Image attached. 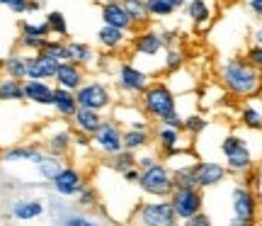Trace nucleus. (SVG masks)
Segmentation results:
<instances>
[{
	"label": "nucleus",
	"mask_w": 262,
	"mask_h": 226,
	"mask_svg": "<svg viewBox=\"0 0 262 226\" xmlns=\"http://www.w3.org/2000/svg\"><path fill=\"white\" fill-rule=\"evenodd\" d=\"M216 73H219L221 88L235 100H245V97L260 95L262 90V73L245 56L226 58Z\"/></svg>",
	"instance_id": "f257e3e1"
},
{
	"label": "nucleus",
	"mask_w": 262,
	"mask_h": 226,
	"mask_svg": "<svg viewBox=\"0 0 262 226\" xmlns=\"http://www.w3.org/2000/svg\"><path fill=\"white\" fill-rule=\"evenodd\" d=\"M139 105L153 122L160 124L172 112H178V93L165 80H150V85L139 97Z\"/></svg>",
	"instance_id": "f03ea898"
},
{
	"label": "nucleus",
	"mask_w": 262,
	"mask_h": 226,
	"mask_svg": "<svg viewBox=\"0 0 262 226\" xmlns=\"http://www.w3.org/2000/svg\"><path fill=\"white\" fill-rule=\"evenodd\" d=\"M219 151L224 156V166L228 168V173L248 175V173L255 170V153L250 149V141L245 139L243 134L228 132L219 143Z\"/></svg>",
	"instance_id": "7ed1b4c3"
},
{
	"label": "nucleus",
	"mask_w": 262,
	"mask_h": 226,
	"mask_svg": "<svg viewBox=\"0 0 262 226\" xmlns=\"http://www.w3.org/2000/svg\"><path fill=\"white\" fill-rule=\"evenodd\" d=\"M178 221L180 219L170 199L139 202L129 214V226H178Z\"/></svg>",
	"instance_id": "20e7f679"
},
{
	"label": "nucleus",
	"mask_w": 262,
	"mask_h": 226,
	"mask_svg": "<svg viewBox=\"0 0 262 226\" xmlns=\"http://www.w3.org/2000/svg\"><path fill=\"white\" fill-rule=\"evenodd\" d=\"M139 188L143 195H150V197H160V199H168L175 190V175L172 170L168 168V163H153L150 168L141 170V178H139Z\"/></svg>",
	"instance_id": "39448f33"
},
{
	"label": "nucleus",
	"mask_w": 262,
	"mask_h": 226,
	"mask_svg": "<svg viewBox=\"0 0 262 226\" xmlns=\"http://www.w3.org/2000/svg\"><path fill=\"white\" fill-rule=\"evenodd\" d=\"M75 97H78V107H88V110H97V112H107L114 107V93L112 88L104 83V80H85L78 90H75Z\"/></svg>",
	"instance_id": "423d86ee"
},
{
	"label": "nucleus",
	"mask_w": 262,
	"mask_h": 226,
	"mask_svg": "<svg viewBox=\"0 0 262 226\" xmlns=\"http://www.w3.org/2000/svg\"><path fill=\"white\" fill-rule=\"evenodd\" d=\"M150 73L139 68L131 61H122L117 68V90L126 97V100H136L143 95V90L150 85Z\"/></svg>",
	"instance_id": "0eeeda50"
},
{
	"label": "nucleus",
	"mask_w": 262,
	"mask_h": 226,
	"mask_svg": "<svg viewBox=\"0 0 262 226\" xmlns=\"http://www.w3.org/2000/svg\"><path fill=\"white\" fill-rule=\"evenodd\" d=\"M168 199L180 221L194 217L196 212L204 209V192H202V188H175Z\"/></svg>",
	"instance_id": "6e6552de"
},
{
	"label": "nucleus",
	"mask_w": 262,
	"mask_h": 226,
	"mask_svg": "<svg viewBox=\"0 0 262 226\" xmlns=\"http://www.w3.org/2000/svg\"><path fill=\"white\" fill-rule=\"evenodd\" d=\"M93 146L100 151V153H104L107 158L114 156V153H119V151L124 149V129L114 122L112 117L104 119V122L100 124V129L93 134Z\"/></svg>",
	"instance_id": "1a4fd4ad"
},
{
	"label": "nucleus",
	"mask_w": 262,
	"mask_h": 226,
	"mask_svg": "<svg viewBox=\"0 0 262 226\" xmlns=\"http://www.w3.org/2000/svg\"><path fill=\"white\" fill-rule=\"evenodd\" d=\"M231 209H233V217L248 219V221H257V212H260V204H257V195L250 185H235L231 190Z\"/></svg>",
	"instance_id": "9d476101"
},
{
	"label": "nucleus",
	"mask_w": 262,
	"mask_h": 226,
	"mask_svg": "<svg viewBox=\"0 0 262 226\" xmlns=\"http://www.w3.org/2000/svg\"><path fill=\"white\" fill-rule=\"evenodd\" d=\"M110 117H112L122 129H150V117L143 112V107H141V105L114 102L112 114H110Z\"/></svg>",
	"instance_id": "9b49d317"
},
{
	"label": "nucleus",
	"mask_w": 262,
	"mask_h": 226,
	"mask_svg": "<svg viewBox=\"0 0 262 226\" xmlns=\"http://www.w3.org/2000/svg\"><path fill=\"white\" fill-rule=\"evenodd\" d=\"M131 49H134V56H143V58H158L163 51H165V42L160 39L158 29L143 27L134 37L131 42Z\"/></svg>",
	"instance_id": "f8f14e48"
},
{
	"label": "nucleus",
	"mask_w": 262,
	"mask_h": 226,
	"mask_svg": "<svg viewBox=\"0 0 262 226\" xmlns=\"http://www.w3.org/2000/svg\"><path fill=\"white\" fill-rule=\"evenodd\" d=\"M85 185H88V182H85V175L78 168H73V166H66L56 178L51 180L54 192L61 195V197H78Z\"/></svg>",
	"instance_id": "ddd939ff"
},
{
	"label": "nucleus",
	"mask_w": 262,
	"mask_h": 226,
	"mask_svg": "<svg viewBox=\"0 0 262 226\" xmlns=\"http://www.w3.org/2000/svg\"><path fill=\"white\" fill-rule=\"evenodd\" d=\"M228 175H231L228 168L224 163H219V160H196L194 163V178H196V185L202 190L221 185Z\"/></svg>",
	"instance_id": "4468645a"
},
{
	"label": "nucleus",
	"mask_w": 262,
	"mask_h": 226,
	"mask_svg": "<svg viewBox=\"0 0 262 226\" xmlns=\"http://www.w3.org/2000/svg\"><path fill=\"white\" fill-rule=\"evenodd\" d=\"M153 139H156V146L163 151V156H170V153H178L182 149H192V141H185V132L182 129H172V127H165V124H158L156 132H153Z\"/></svg>",
	"instance_id": "2eb2a0df"
},
{
	"label": "nucleus",
	"mask_w": 262,
	"mask_h": 226,
	"mask_svg": "<svg viewBox=\"0 0 262 226\" xmlns=\"http://www.w3.org/2000/svg\"><path fill=\"white\" fill-rule=\"evenodd\" d=\"M238 122L248 132H262V97L253 95L245 97L238 107Z\"/></svg>",
	"instance_id": "dca6fc26"
},
{
	"label": "nucleus",
	"mask_w": 262,
	"mask_h": 226,
	"mask_svg": "<svg viewBox=\"0 0 262 226\" xmlns=\"http://www.w3.org/2000/svg\"><path fill=\"white\" fill-rule=\"evenodd\" d=\"M58 64L61 61L47 56L44 51H37V54L27 56V78H32V80H54Z\"/></svg>",
	"instance_id": "f3484780"
},
{
	"label": "nucleus",
	"mask_w": 262,
	"mask_h": 226,
	"mask_svg": "<svg viewBox=\"0 0 262 226\" xmlns=\"http://www.w3.org/2000/svg\"><path fill=\"white\" fill-rule=\"evenodd\" d=\"M58 88H68V90H78L80 85L88 80L85 75V68L80 64H73V61H61L56 68V75H54Z\"/></svg>",
	"instance_id": "a211bd4d"
},
{
	"label": "nucleus",
	"mask_w": 262,
	"mask_h": 226,
	"mask_svg": "<svg viewBox=\"0 0 262 226\" xmlns=\"http://www.w3.org/2000/svg\"><path fill=\"white\" fill-rule=\"evenodd\" d=\"M100 17H102V25H112V27H119L124 32H134V22H131L129 12L122 3H102V10H100Z\"/></svg>",
	"instance_id": "6ab92c4d"
},
{
	"label": "nucleus",
	"mask_w": 262,
	"mask_h": 226,
	"mask_svg": "<svg viewBox=\"0 0 262 226\" xmlns=\"http://www.w3.org/2000/svg\"><path fill=\"white\" fill-rule=\"evenodd\" d=\"M54 88L56 85L47 83V80H25V97L27 102L41 105V107H54Z\"/></svg>",
	"instance_id": "aec40b11"
},
{
	"label": "nucleus",
	"mask_w": 262,
	"mask_h": 226,
	"mask_svg": "<svg viewBox=\"0 0 262 226\" xmlns=\"http://www.w3.org/2000/svg\"><path fill=\"white\" fill-rule=\"evenodd\" d=\"M104 122L102 112H97V110H88V107H78L71 117V129L73 132H83V134H90L93 136L97 129H100V124Z\"/></svg>",
	"instance_id": "412c9836"
},
{
	"label": "nucleus",
	"mask_w": 262,
	"mask_h": 226,
	"mask_svg": "<svg viewBox=\"0 0 262 226\" xmlns=\"http://www.w3.org/2000/svg\"><path fill=\"white\" fill-rule=\"evenodd\" d=\"M97 42H100V47L104 51H122L126 47V42H129V32H124L119 27H112V25H102V27L97 29Z\"/></svg>",
	"instance_id": "4be33fe9"
},
{
	"label": "nucleus",
	"mask_w": 262,
	"mask_h": 226,
	"mask_svg": "<svg viewBox=\"0 0 262 226\" xmlns=\"http://www.w3.org/2000/svg\"><path fill=\"white\" fill-rule=\"evenodd\" d=\"M71 149H73V129H66V127L63 129H54L44 141V151L54 153V156H61V158Z\"/></svg>",
	"instance_id": "5701e85b"
},
{
	"label": "nucleus",
	"mask_w": 262,
	"mask_h": 226,
	"mask_svg": "<svg viewBox=\"0 0 262 226\" xmlns=\"http://www.w3.org/2000/svg\"><path fill=\"white\" fill-rule=\"evenodd\" d=\"M44 202L39 197H22L12 204V217L19 219V221H32V219H39L44 214Z\"/></svg>",
	"instance_id": "b1692460"
},
{
	"label": "nucleus",
	"mask_w": 262,
	"mask_h": 226,
	"mask_svg": "<svg viewBox=\"0 0 262 226\" xmlns=\"http://www.w3.org/2000/svg\"><path fill=\"white\" fill-rule=\"evenodd\" d=\"M44 153L47 151H41L39 146H15V149H8L3 153V160H8V163H32V166H37L39 160L44 158Z\"/></svg>",
	"instance_id": "393cba45"
},
{
	"label": "nucleus",
	"mask_w": 262,
	"mask_h": 226,
	"mask_svg": "<svg viewBox=\"0 0 262 226\" xmlns=\"http://www.w3.org/2000/svg\"><path fill=\"white\" fill-rule=\"evenodd\" d=\"M54 226H110L107 221H100L95 219L93 214H85L83 209L80 212H73V209H63L56 217Z\"/></svg>",
	"instance_id": "a878e982"
},
{
	"label": "nucleus",
	"mask_w": 262,
	"mask_h": 226,
	"mask_svg": "<svg viewBox=\"0 0 262 226\" xmlns=\"http://www.w3.org/2000/svg\"><path fill=\"white\" fill-rule=\"evenodd\" d=\"M54 110H56L63 119H71L73 112L78 110V97H75V90H68V88H54Z\"/></svg>",
	"instance_id": "bb28decb"
},
{
	"label": "nucleus",
	"mask_w": 262,
	"mask_h": 226,
	"mask_svg": "<svg viewBox=\"0 0 262 226\" xmlns=\"http://www.w3.org/2000/svg\"><path fill=\"white\" fill-rule=\"evenodd\" d=\"M68 49H71V61L73 64H80L83 68H90L97 64V51L88 42H71L68 39Z\"/></svg>",
	"instance_id": "cd10ccee"
},
{
	"label": "nucleus",
	"mask_w": 262,
	"mask_h": 226,
	"mask_svg": "<svg viewBox=\"0 0 262 226\" xmlns=\"http://www.w3.org/2000/svg\"><path fill=\"white\" fill-rule=\"evenodd\" d=\"M0 100L3 102H22L25 97V80L17 78H0Z\"/></svg>",
	"instance_id": "c85d7f7f"
},
{
	"label": "nucleus",
	"mask_w": 262,
	"mask_h": 226,
	"mask_svg": "<svg viewBox=\"0 0 262 226\" xmlns=\"http://www.w3.org/2000/svg\"><path fill=\"white\" fill-rule=\"evenodd\" d=\"M122 5L126 8L129 12L131 22H134V27H148L150 22V12H148V5H146V0H122Z\"/></svg>",
	"instance_id": "c756f323"
},
{
	"label": "nucleus",
	"mask_w": 262,
	"mask_h": 226,
	"mask_svg": "<svg viewBox=\"0 0 262 226\" xmlns=\"http://www.w3.org/2000/svg\"><path fill=\"white\" fill-rule=\"evenodd\" d=\"M153 136V129H124V149L129 151H146Z\"/></svg>",
	"instance_id": "7c9ffc66"
},
{
	"label": "nucleus",
	"mask_w": 262,
	"mask_h": 226,
	"mask_svg": "<svg viewBox=\"0 0 262 226\" xmlns=\"http://www.w3.org/2000/svg\"><path fill=\"white\" fill-rule=\"evenodd\" d=\"M63 168H66L63 158H61V156H54V153H44V158L37 163L39 175H41L44 180H49V182L56 178V175H58V173H61Z\"/></svg>",
	"instance_id": "2f4dec72"
},
{
	"label": "nucleus",
	"mask_w": 262,
	"mask_h": 226,
	"mask_svg": "<svg viewBox=\"0 0 262 226\" xmlns=\"http://www.w3.org/2000/svg\"><path fill=\"white\" fill-rule=\"evenodd\" d=\"M185 15L194 25H206L211 19V5L206 0H189L187 5H185Z\"/></svg>",
	"instance_id": "473e14b6"
},
{
	"label": "nucleus",
	"mask_w": 262,
	"mask_h": 226,
	"mask_svg": "<svg viewBox=\"0 0 262 226\" xmlns=\"http://www.w3.org/2000/svg\"><path fill=\"white\" fill-rule=\"evenodd\" d=\"M3 71L10 78H17V80H27V56H19V54H10L3 61Z\"/></svg>",
	"instance_id": "72a5a7b5"
},
{
	"label": "nucleus",
	"mask_w": 262,
	"mask_h": 226,
	"mask_svg": "<svg viewBox=\"0 0 262 226\" xmlns=\"http://www.w3.org/2000/svg\"><path fill=\"white\" fill-rule=\"evenodd\" d=\"M206 129H209V119H206L202 112H189V114H185V127H182V132L187 134L189 139L202 136Z\"/></svg>",
	"instance_id": "f704fd0d"
},
{
	"label": "nucleus",
	"mask_w": 262,
	"mask_h": 226,
	"mask_svg": "<svg viewBox=\"0 0 262 226\" xmlns=\"http://www.w3.org/2000/svg\"><path fill=\"white\" fill-rule=\"evenodd\" d=\"M47 56L56 58V61H71V49H68V39H56L49 37L44 49H41Z\"/></svg>",
	"instance_id": "c9c22d12"
},
{
	"label": "nucleus",
	"mask_w": 262,
	"mask_h": 226,
	"mask_svg": "<svg viewBox=\"0 0 262 226\" xmlns=\"http://www.w3.org/2000/svg\"><path fill=\"white\" fill-rule=\"evenodd\" d=\"M110 168L114 173H126L129 168H136V151H129V149H122L119 153L110 156Z\"/></svg>",
	"instance_id": "e433bc0d"
},
{
	"label": "nucleus",
	"mask_w": 262,
	"mask_h": 226,
	"mask_svg": "<svg viewBox=\"0 0 262 226\" xmlns=\"http://www.w3.org/2000/svg\"><path fill=\"white\" fill-rule=\"evenodd\" d=\"M47 25H49V32H51V37L56 39H68V19H66L63 12H58V10H51L47 15Z\"/></svg>",
	"instance_id": "4c0bfd02"
},
{
	"label": "nucleus",
	"mask_w": 262,
	"mask_h": 226,
	"mask_svg": "<svg viewBox=\"0 0 262 226\" xmlns=\"http://www.w3.org/2000/svg\"><path fill=\"white\" fill-rule=\"evenodd\" d=\"M185 61H187V56H185L182 49L168 47L165 49V58H163V71H165V73H175L180 68H185Z\"/></svg>",
	"instance_id": "58836bf2"
},
{
	"label": "nucleus",
	"mask_w": 262,
	"mask_h": 226,
	"mask_svg": "<svg viewBox=\"0 0 262 226\" xmlns=\"http://www.w3.org/2000/svg\"><path fill=\"white\" fill-rule=\"evenodd\" d=\"M17 25H19V34H27V37H44V39L51 37L47 19H44V22H25V19H22Z\"/></svg>",
	"instance_id": "ea45409f"
},
{
	"label": "nucleus",
	"mask_w": 262,
	"mask_h": 226,
	"mask_svg": "<svg viewBox=\"0 0 262 226\" xmlns=\"http://www.w3.org/2000/svg\"><path fill=\"white\" fill-rule=\"evenodd\" d=\"M78 209H83V212H90V209H97L100 207V195H97V190L88 188L85 185L83 190H80V195H78Z\"/></svg>",
	"instance_id": "a19ab883"
},
{
	"label": "nucleus",
	"mask_w": 262,
	"mask_h": 226,
	"mask_svg": "<svg viewBox=\"0 0 262 226\" xmlns=\"http://www.w3.org/2000/svg\"><path fill=\"white\" fill-rule=\"evenodd\" d=\"M146 5H148V12L150 17H170V15H175L178 12V8L175 5H170L168 0H146Z\"/></svg>",
	"instance_id": "79ce46f5"
},
{
	"label": "nucleus",
	"mask_w": 262,
	"mask_h": 226,
	"mask_svg": "<svg viewBox=\"0 0 262 226\" xmlns=\"http://www.w3.org/2000/svg\"><path fill=\"white\" fill-rule=\"evenodd\" d=\"M44 44H47V39H44V37H27V34H19V42H17L19 49L32 51V54L41 51V49H44Z\"/></svg>",
	"instance_id": "37998d69"
},
{
	"label": "nucleus",
	"mask_w": 262,
	"mask_h": 226,
	"mask_svg": "<svg viewBox=\"0 0 262 226\" xmlns=\"http://www.w3.org/2000/svg\"><path fill=\"white\" fill-rule=\"evenodd\" d=\"M243 56L248 58V61H250V64H253V66L262 73V47H257V44H250V47L245 49Z\"/></svg>",
	"instance_id": "c03bdc74"
},
{
	"label": "nucleus",
	"mask_w": 262,
	"mask_h": 226,
	"mask_svg": "<svg viewBox=\"0 0 262 226\" xmlns=\"http://www.w3.org/2000/svg\"><path fill=\"white\" fill-rule=\"evenodd\" d=\"M73 149L90 151L93 149V136H90V134H83V132H73Z\"/></svg>",
	"instance_id": "a18cd8bd"
},
{
	"label": "nucleus",
	"mask_w": 262,
	"mask_h": 226,
	"mask_svg": "<svg viewBox=\"0 0 262 226\" xmlns=\"http://www.w3.org/2000/svg\"><path fill=\"white\" fill-rule=\"evenodd\" d=\"M27 3L29 0H0V5L8 8L10 12H15V15H25L27 12Z\"/></svg>",
	"instance_id": "49530a36"
},
{
	"label": "nucleus",
	"mask_w": 262,
	"mask_h": 226,
	"mask_svg": "<svg viewBox=\"0 0 262 226\" xmlns=\"http://www.w3.org/2000/svg\"><path fill=\"white\" fill-rule=\"evenodd\" d=\"M182 224H185V226H214V224H211V217H209V214H206L204 209H202V212H196L194 217L185 219V221H182Z\"/></svg>",
	"instance_id": "de8ad7c7"
},
{
	"label": "nucleus",
	"mask_w": 262,
	"mask_h": 226,
	"mask_svg": "<svg viewBox=\"0 0 262 226\" xmlns=\"http://www.w3.org/2000/svg\"><path fill=\"white\" fill-rule=\"evenodd\" d=\"M153 163H158V156H156V153H150V151L141 153V156L136 153V166H139L141 170H143V168H150Z\"/></svg>",
	"instance_id": "09e8293b"
},
{
	"label": "nucleus",
	"mask_w": 262,
	"mask_h": 226,
	"mask_svg": "<svg viewBox=\"0 0 262 226\" xmlns=\"http://www.w3.org/2000/svg\"><path fill=\"white\" fill-rule=\"evenodd\" d=\"M158 32H160V39L165 42V49L178 44V42H175V39H178V32H175V29H158Z\"/></svg>",
	"instance_id": "8fccbe9b"
},
{
	"label": "nucleus",
	"mask_w": 262,
	"mask_h": 226,
	"mask_svg": "<svg viewBox=\"0 0 262 226\" xmlns=\"http://www.w3.org/2000/svg\"><path fill=\"white\" fill-rule=\"evenodd\" d=\"M124 182H129V185H139V178H141V168L136 166V168H129L126 173H122Z\"/></svg>",
	"instance_id": "3c124183"
},
{
	"label": "nucleus",
	"mask_w": 262,
	"mask_h": 226,
	"mask_svg": "<svg viewBox=\"0 0 262 226\" xmlns=\"http://www.w3.org/2000/svg\"><path fill=\"white\" fill-rule=\"evenodd\" d=\"M248 10L255 17H262V0H248Z\"/></svg>",
	"instance_id": "603ef678"
},
{
	"label": "nucleus",
	"mask_w": 262,
	"mask_h": 226,
	"mask_svg": "<svg viewBox=\"0 0 262 226\" xmlns=\"http://www.w3.org/2000/svg\"><path fill=\"white\" fill-rule=\"evenodd\" d=\"M250 39H253V44L262 47V25H257V27L253 29V34H250Z\"/></svg>",
	"instance_id": "864d4df0"
},
{
	"label": "nucleus",
	"mask_w": 262,
	"mask_h": 226,
	"mask_svg": "<svg viewBox=\"0 0 262 226\" xmlns=\"http://www.w3.org/2000/svg\"><path fill=\"white\" fill-rule=\"evenodd\" d=\"M255 221H248V219H241V217H233L228 221V226H253Z\"/></svg>",
	"instance_id": "5fc2aeb1"
},
{
	"label": "nucleus",
	"mask_w": 262,
	"mask_h": 226,
	"mask_svg": "<svg viewBox=\"0 0 262 226\" xmlns=\"http://www.w3.org/2000/svg\"><path fill=\"white\" fill-rule=\"evenodd\" d=\"M41 10V0H29L27 3V12H39Z\"/></svg>",
	"instance_id": "6e6d98bb"
},
{
	"label": "nucleus",
	"mask_w": 262,
	"mask_h": 226,
	"mask_svg": "<svg viewBox=\"0 0 262 226\" xmlns=\"http://www.w3.org/2000/svg\"><path fill=\"white\" fill-rule=\"evenodd\" d=\"M168 3H170V5H175L178 10H182L185 5H187V0H168Z\"/></svg>",
	"instance_id": "4d7b16f0"
},
{
	"label": "nucleus",
	"mask_w": 262,
	"mask_h": 226,
	"mask_svg": "<svg viewBox=\"0 0 262 226\" xmlns=\"http://www.w3.org/2000/svg\"><path fill=\"white\" fill-rule=\"evenodd\" d=\"M221 3H226V5H228V3H238V0H221Z\"/></svg>",
	"instance_id": "13d9d810"
},
{
	"label": "nucleus",
	"mask_w": 262,
	"mask_h": 226,
	"mask_svg": "<svg viewBox=\"0 0 262 226\" xmlns=\"http://www.w3.org/2000/svg\"><path fill=\"white\" fill-rule=\"evenodd\" d=\"M102 3H122V0H102Z\"/></svg>",
	"instance_id": "bf43d9fd"
},
{
	"label": "nucleus",
	"mask_w": 262,
	"mask_h": 226,
	"mask_svg": "<svg viewBox=\"0 0 262 226\" xmlns=\"http://www.w3.org/2000/svg\"><path fill=\"white\" fill-rule=\"evenodd\" d=\"M253 226H262V219H257V221H255V224Z\"/></svg>",
	"instance_id": "052dcab7"
},
{
	"label": "nucleus",
	"mask_w": 262,
	"mask_h": 226,
	"mask_svg": "<svg viewBox=\"0 0 262 226\" xmlns=\"http://www.w3.org/2000/svg\"><path fill=\"white\" fill-rule=\"evenodd\" d=\"M3 73H5V71H3V61H0V75H3Z\"/></svg>",
	"instance_id": "680f3d73"
},
{
	"label": "nucleus",
	"mask_w": 262,
	"mask_h": 226,
	"mask_svg": "<svg viewBox=\"0 0 262 226\" xmlns=\"http://www.w3.org/2000/svg\"><path fill=\"white\" fill-rule=\"evenodd\" d=\"M260 97H262V90H260Z\"/></svg>",
	"instance_id": "e2e57ef3"
},
{
	"label": "nucleus",
	"mask_w": 262,
	"mask_h": 226,
	"mask_svg": "<svg viewBox=\"0 0 262 226\" xmlns=\"http://www.w3.org/2000/svg\"><path fill=\"white\" fill-rule=\"evenodd\" d=\"M178 226H185V224H178Z\"/></svg>",
	"instance_id": "0e129e2a"
}]
</instances>
